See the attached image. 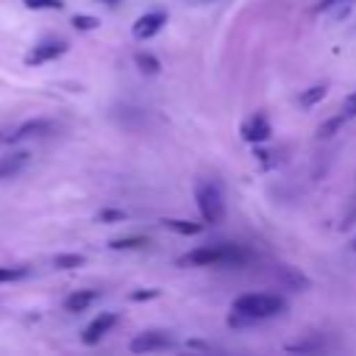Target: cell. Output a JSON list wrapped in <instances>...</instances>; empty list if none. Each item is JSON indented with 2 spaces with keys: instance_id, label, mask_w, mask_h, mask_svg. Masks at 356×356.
Masks as SVG:
<instances>
[{
  "instance_id": "1",
  "label": "cell",
  "mask_w": 356,
  "mask_h": 356,
  "mask_svg": "<svg viewBox=\"0 0 356 356\" xmlns=\"http://www.w3.org/2000/svg\"><path fill=\"white\" fill-rule=\"evenodd\" d=\"M286 309V300L278 298V295H270V292H248V295H239L234 303H231V323H253V320H267V317H275Z\"/></svg>"
},
{
  "instance_id": "2",
  "label": "cell",
  "mask_w": 356,
  "mask_h": 356,
  "mask_svg": "<svg viewBox=\"0 0 356 356\" xmlns=\"http://www.w3.org/2000/svg\"><path fill=\"white\" fill-rule=\"evenodd\" d=\"M181 264H195V267H222V264H242L248 261V250L239 245H206L184 253L178 259Z\"/></svg>"
},
{
  "instance_id": "3",
  "label": "cell",
  "mask_w": 356,
  "mask_h": 356,
  "mask_svg": "<svg viewBox=\"0 0 356 356\" xmlns=\"http://www.w3.org/2000/svg\"><path fill=\"white\" fill-rule=\"evenodd\" d=\"M195 200H197V211L203 217V222H220L225 217V200H222V189L217 181H197L195 184Z\"/></svg>"
},
{
  "instance_id": "4",
  "label": "cell",
  "mask_w": 356,
  "mask_h": 356,
  "mask_svg": "<svg viewBox=\"0 0 356 356\" xmlns=\"http://www.w3.org/2000/svg\"><path fill=\"white\" fill-rule=\"evenodd\" d=\"M67 53V42L61 39H44L39 44H33L28 53H25V64L28 67H39V64H47V61H56L58 56Z\"/></svg>"
},
{
  "instance_id": "5",
  "label": "cell",
  "mask_w": 356,
  "mask_h": 356,
  "mask_svg": "<svg viewBox=\"0 0 356 356\" xmlns=\"http://www.w3.org/2000/svg\"><path fill=\"white\" fill-rule=\"evenodd\" d=\"M175 339L167 331H142L131 339V350L134 353H153V350H167L172 348Z\"/></svg>"
},
{
  "instance_id": "6",
  "label": "cell",
  "mask_w": 356,
  "mask_h": 356,
  "mask_svg": "<svg viewBox=\"0 0 356 356\" xmlns=\"http://www.w3.org/2000/svg\"><path fill=\"white\" fill-rule=\"evenodd\" d=\"M270 134H273V128H270V122H267L264 114H250V117H245L242 125H239V136H242L245 142H250V145L267 142Z\"/></svg>"
},
{
  "instance_id": "7",
  "label": "cell",
  "mask_w": 356,
  "mask_h": 356,
  "mask_svg": "<svg viewBox=\"0 0 356 356\" xmlns=\"http://www.w3.org/2000/svg\"><path fill=\"white\" fill-rule=\"evenodd\" d=\"M50 131H53V122L36 117V120L22 122L17 131L6 134V142H8V145H17V142H25V139H33V136H44V134H50Z\"/></svg>"
},
{
  "instance_id": "8",
  "label": "cell",
  "mask_w": 356,
  "mask_h": 356,
  "mask_svg": "<svg viewBox=\"0 0 356 356\" xmlns=\"http://www.w3.org/2000/svg\"><path fill=\"white\" fill-rule=\"evenodd\" d=\"M114 323H117V314H114V312H100V314L83 328V337H81L83 345H97V342L114 328Z\"/></svg>"
},
{
  "instance_id": "9",
  "label": "cell",
  "mask_w": 356,
  "mask_h": 356,
  "mask_svg": "<svg viewBox=\"0 0 356 356\" xmlns=\"http://www.w3.org/2000/svg\"><path fill=\"white\" fill-rule=\"evenodd\" d=\"M164 22H167V14L164 11H150V14H142L134 22L131 33H134V39H150V36H156L164 28Z\"/></svg>"
},
{
  "instance_id": "10",
  "label": "cell",
  "mask_w": 356,
  "mask_h": 356,
  "mask_svg": "<svg viewBox=\"0 0 356 356\" xmlns=\"http://www.w3.org/2000/svg\"><path fill=\"white\" fill-rule=\"evenodd\" d=\"M97 298H100V295H97V289H78V292L67 295L64 309H67V312H83V309H89Z\"/></svg>"
},
{
  "instance_id": "11",
  "label": "cell",
  "mask_w": 356,
  "mask_h": 356,
  "mask_svg": "<svg viewBox=\"0 0 356 356\" xmlns=\"http://www.w3.org/2000/svg\"><path fill=\"white\" fill-rule=\"evenodd\" d=\"M25 164H28V153H14V156L3 159V161H0V178H11V175H17Z\"/></svg>"
},
{
  "instance_id": "12",
  "label": "cell",
  "mask_w": 356,
  "mask_h": 356,
  "mask_svg": "<svg viewBox=\"0 0 356 356\" xmlns=\"http://www.w3.org/2000/svg\"><path fill=\"white\" fill-rule=\"evenodd\" d=\"M161 222H164V228H170V231H175V234H184V236L203 231L200 222H189V220H161Z\"/></svg>"
},
{
  "instance_id": "13",
  "label": "cell",
  "mask_w": 356,
  "mask_h": 356,
  "mask_svg": "<svg viewBox=\"0 0 356 356\" xmlns=\"http://www.w3.org/2000/svg\"><path fill=\"white\" fill-rule=\"evenodd\" d=\"M325 92H328V89H325L323 83H317V86H309L306 92H300V97H298V103H300L303 108H312L314 103H320V100L325 97Z\"/></svg>"
},
{
  "instance_id": "14",
  "label": "cell",
  "mask_w": 356,
  "mask_h": 356,
  "mask_svg": "<svg viewBox=\"0 0 356 356\" xmlns=\"http://www.w3.org/2000/svg\"><path fill=\"white\" fill-rule=\"evenodd\" d=\"M145 245H147V236H120V239L108 242L111 250H136V248H145Z\"/></svg>"
},
{
  "instance_id": "15",
  "label": "cell",
  "mask_w": 356,
  "mask_h": 356,
  "mask_svg": "<svg viewBox=\"0 0 356 356\" xmlns=\"http://www.w3.org/2000/svg\"><path fill=\"white\" fill-rule=\"evenodd\" d=\"M86 259L81 256V253H58L56 259H53V267L56 270H72V267H81Z\"/></svg>"
},
{
  "instance_id": "16",
  "label": "cell",
  "mask_w": 356,
  "mask_h": 356,
  "mask_svg": "<svg viewBox=\"0 0 356 356\" xmlns=\"http://www.w3.org/2000/svg\"><path fill=\"white\" fill-rule=\"evenodd\" d=\"M28 275H31V270H28V267H22V264H17V267H0V284L22 281V278H28Z\"/></svg>"
},
{
  "instance_id": "17",
  "label": "cell",
  "mask_w": 356,
  "mask_h": 356,
  "mask_svg": "<svg viewBox=\"0 0 356 356\" xmlns=\"http://www.w3.org/2000/svg\"><path fill=\"white\" fill-rule=\"evenodd\" d=\"M136 64H139V70H142V72H147V75H159V72H161L159 58H156V56H150V53H136Z\"/></svg>"
},
{
  "instance_id": "18",
  "label": "cell",
  "mask_w": 356,
  "mask_h": 356,
  "mask_svg": "<svg viewBox=\"0 0 356 356\" xmlns=\"http://www.w3.org/2000/svg\"><path fill=\"white\" fill-rule=\"evenodd\" d=\"M72 25H75L78 31H95V28H100V19L92 17V14H75V17H72Z\"/></svg>"
},
{
  "instance_id": "19",
  "label": "cell",
  "mask_w": 356,
  "mask_h": 356,
  "mask_svg": "<svg viewBox=\"0 0 356 356\" xmlns=\"http://www.w3.org/2000/svg\"><path fill=\"white\" fill-rule=\"evenodd\" d=\"M22 3H25V8H33V11H39V8L58 11V8H64V0H22Z\"/></svg>"
},
{
  "instance_id": "20",
  "label": "cell",
  "mask_w": 356,
  "mask_h": 356,
  "mask_svg": "<svg viewBox=\"0 0 356 356\" xmlns=\"http://www.w3.org/2000/svg\"><path fill=\"white\" fill-rule=\"evenodd\" d=\"M345 120H348V117H345V114H339V117H334V120L323 122V125L317 128V136H320V139H325V136H334V131H337V128H339Z\"/></svg>"
},
{
  "instance_id": "21",
  "label": "cell",
  "mask_w": 356,
  "mask_h": 356,
  "mask_svg": "<svg viewBox=\"0 0 356 356\" xmlns=\"http://www.w3.org/2000/svg\"><path fill=\"white\" fill-rule=\"evenodd\" d=\"M128 214L125 211H120V209H103L100 214H97V220L100 222H122Z\"/></svg>"
},
{
  "instance_id": "22",
  "label": "cell",
  "mask_w": 356,
  "mask_h": 356,
  "mask_svg": "<svg viewBox=\"0 0 356 356\" xmlns=\"http://www.w3.org/2000/svg\"><path fill=\"white\" fill-rule=\"evenodd\" d=\"M342 114L350 120V117H356V92H350L348 97H345V103H342Z\"/></svg>"
},
{
  "instance_id": "23",
  "label": "cell",
  "mask_w": 356,
  "mask_h": 356,
  "mask_svg": "<svg viewBox=\"0 0 356 356\" xmlns=\"http://www.w3.org/2000/svg\"><path fill=\"white\" fill-rule=\"evenodd\" d=\"M342 3H353V0H320V3L314 6V11H328V8H334V6H342Z\"/></svg>"
},
{
  "instance_id": "24",
  "label": "cell",
  "mask_w": 356,
  "mask_h": 356,
  "mask_svg": "<svg viewBox=\"0 0 356 356\" xmlns=\"http://www.w3.org/2000/svg\"><path fill=\"white\" fill-rule=\"evenodd\" d=\"M134 300H147V298H159V289H145V292H134Z\"/></svg>"
},
{
  "instance_id": "25",
  "label": "cell",
  "mask_w": 356,
  "mask_h": 356,
  "mask_svg": "<svg viewBox=\"0 0 356 356\" xmlns=\"http://www.w3.org/2000/svg\"><path fill=\"white\" fill-rule=\"evenodd\" d=\"M350 250H353V253H356V236H353V242H350Z\"/></svg>"
},
{
  "instance_id": "26",
  "label": "cell",
  "mask_w": 356,
  "mask_h": 356,
  "mask_svg": "<svg viewBox=\"0 0 356 356\" xmlns=\"http://www.w3.org/2000/svg\"><path fill=\"white\" fill-rule=\"evenodd\" d=\"M0 142H6V134H0Z\"/></svg>"
}]
</instances>
